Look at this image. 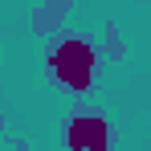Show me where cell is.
<instances>
[{"instance_id": "1", "label": "cell", "mask_w": 151, "mask_h": 151, "mask_svg": "<svg viewBox=\"0 0 151 151\" xmlns=\"http://www.w3.org/2000/svg\"><path fill=\"white\" fill-rule=\"evenodd\" d=\"M102 65H106V49L86 33H57L45 45V74L70 98H86L98 86Z\"/></svg>"}, {"instance_id": "2", "label": "cell", "mask_w": 151, "mask_h": 151, "mask_svg": "<svg viewBox=\"0 0 151 151\" xmlns=\"http://www.w3.org/2000/svg\"><path fill=\"white\" fill-rule=\"evenodd\" d=\"M61 143H65V151H114L110 114L102 110L98 102L78 98L74 110H70L65 123H61Z\"/></svg>"}, {"instance_id": "3", "label": "cell", "mask_w": 151, "mask_h": 151, "mask_svg": "<svg viewBox=\"0 0 151 151\" xmlns=\"http://www.w3.org/2000/svg\"><path fill=\"white\" fill-rule=\"evenodd\" d=\"M70 12H74V0H45V4H37L29 12V29L37 37H57Z\"/></svg>"}, {"instance_id": "4", "label": "cell", "mask_w": 151, "mask_h": 151, "mask_svg": "<svg viewBox=\"0 0 151 151\" xmlns=\"http://www.w3.org/2000/svg\"><path fill=\"white\" fill-rule=\"evenodd\" d=\"M102 49H106V61H127V45H123V37H119V25L114 21L102 25Z\"/></svg>"}, {"instance_id": "5", "label": "cell", "mask_w": 151, "mask_h": 151, "mask_svg": "<svg viewBox=\"0 0 151 151\" xmlns=\"http://www.w3.org/2000/svg\"><path fill=\"white\" fill-rule=\"evenodd\" d=\"M8 147H12V151H29V147H25V139H8Z\"/></svg>"}]
</instances>
